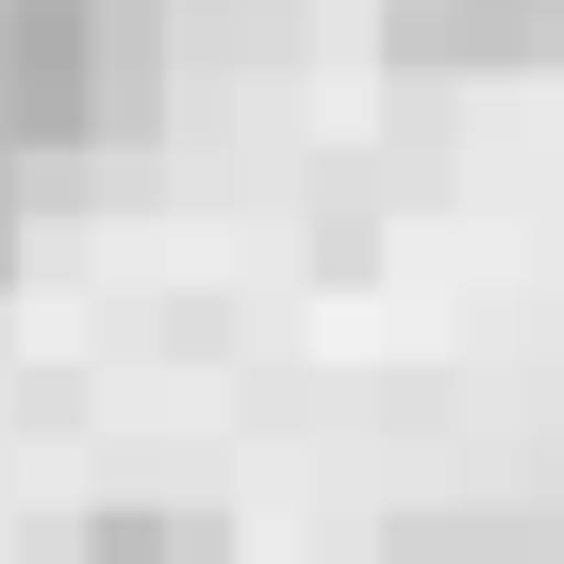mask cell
Returning a JSON list of instances; mask_svg holds the SVG:
<instances>
[{
    "label": "cell",
    "mask_w": 564,
    "mask_h": 564,
    "mask_svg": "<svg viewBox=\"0 0 564 564\" xmlns=\"http://www.w3.org/2000/svg\"><path fill=\"white\" fill-rule=\"evenodd\" d=\"M498 18H531V34H564V0H498Z\"/></svg>",
    "instance_id": "6"
},
{
    "label": "cell",
    "mask_w": 564,
    "mask_h": 564,
    "mask_svg": "<svg viewBox=\"0 0 564 564\" xmlns=\"http://www.w3.org/2000/svg\"><path fill=\"white\" fill-rule=\"evenodd\" d=\"M51 564H232V531H216V514H100V531H67Z\"/></svg>",
    "instance_id": "3"
},
{
    "label": "cell",
    "mask_w": 564,
    "mask_h": 564,
    "mask_svg": "<svg viewBox=\"0 0 564 564\" xmlns=\"http://www.w3.org/2000/svg\"><path fill=\"white\" fill-rule=\"evenodd\" d=\"M100 18H133V34H166V18H216V0H100Z\"/></svg>",
    "instance_id": "5"
},
{
    "label": "cell",
    "mask_w": 564,
    "mask_h": 564,
    "mask_svg": "<svg viewBox=\"0 0 564 564\" xmlns=\"http://www.w3.org/2000/svg\"><path fill=\"white\" fill-rule=\"evenodd\" d=\"M382 51H399V67H564V34L498 18V0H415V18H399Z\"/></svg>",
    "instance_id": "2"
},
{
    "label": "cell",
    "mask_w": 564,
    "mask_h": 564,
    "mask_svg": "<svg viewBox=\"0 0 564 564\" xmlns=\"http://www.w3.org/2000/svg\"><path fill=\"white\" fill-rule=\"evenodd\" d=\"M18 232H34V183L0 166V282H18Z\"/></svg>",
    "instance_id": "4"
},
{
    "label": "cell",
    "mask_w": 564,
    "mask_h": 564,
    "mask_svg": "<svg viewBox=\"0 0 564 564\" xmlns=\"http://www.w3.org/2000/svg\"><path fill=\"white\" fill-rule=\"evenodd\" d=\"M166 100V34L100 18V0H0V166H84L117 133H150Z\"/></svg>",
    "instance_id": "1"
}]
</instances>
